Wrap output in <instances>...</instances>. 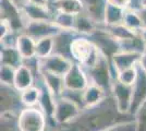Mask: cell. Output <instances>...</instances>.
Instances as JSON below:
<instances>
[{
    "instance_id": "obj_1",
    "label": "cell",
    "mask_w": 146,
    "mask_h": 131,
    "mask_svg": "<svg viewBox=\"0 0 146 131\" xmlns=\"http://www.w3.org/2000/svg\"><path fill=\"white\" fill-rule=\"evenodd\" d=\"M132 115L120 112L112 94H107L99 104L84 108L79 117L64 126L69 131H102L110 126L133 119Z\"/></svg>"
},
{
    "instance_id": "obj_2",
    "label": "cell",
    "mask_w": 146,
    "mask_h": 131,
    "mask_svg": "<svg viewBox=\"0 0 146 131\" xmlns=\"http://www.w3.org/2000/svg\"><path fill=\"white\" fill-rule=\"evenodd\" d=\"M90 83L98 85L107 93H111V87L115 80H117V71L112 67L111 60L99 53L96 63L91 68L85 70Z\"/></svg>"
},
{
    "instance_id": "obj_3",
    "label": "cell",
    "mask_w": 146,
    "mask_h": 131,
    "mask_svg": "<svg viewBox=\"0 0 146 131\" xmlns=\"http://www.w3.org/2000/svg\"><path fill=\"white\" fill-rule=\"evenodd\" d=\"M99 55V51L92 43V41L87 36L78 35L73 39L71 44V56L74 63H78L82 66V68H91L96 63Z\"/></svg>"
},
{
    "instance_id": "obj_4",
    "label": "cell",
    "mask_w": 146,
    "mask_h": 131,
    "mask_svg": "<svg viewBox=\"0 0 146 131\" xmlns=\"http://www.w3.org/2000/svg\"><path fill=\"white\" fill-rule=\"evenodd\" d=\"M18 127L20 131H46L48 120L38 106L24 107L18 115Z\"/></svg>"
},
{
    "instance_id": "obj_5",
    "label": "cell",
    "mask_w": 146,
    "mask_h": 131,
    "mask_svg": "<svg viewBox=\"0 0 146 131\" xmlns=\"http://www.w3.org/2000/svg\"><path fill=\"white\" fill-rule=\"evenodd\" d=\"M0 20L17 33H23L27 23L23 9L11 0H0Z\"/></svg>"
},
{
    "instance_id": "obj_6",
    "label": "cell",
    "mask_w": 146,
    "mask_h": 131,
    "mask_svg": "<svg viewBox=\"0 0 146 131\" xmlns=\"http://www.w3.org/2000/svg\"><path fill=\"white\" fill-rule=\"evenodd\" d=\"M87 37L95 45L98 51L110 60L117 53H119L121 50L119 41L115 36H112L104 26H98Z\"/></svg>"
},
{
    "instance_id": "obj_7",
    "label": "cell",
    "mask_w": 146,
    "mask_h": 131,
    "mask_svg": "<svg viewBox=\"0 0 146 131\" xmlns=\"http://www.w3.org/2000/svg\"><path fill=\"white\" fill-rule=\"evenodd\" d=\"M82 108L78 106L72 100H68L63 96L56 98V107L54 112V120L57 127L68 125L74 119L79 117Z\"/></svg>"
},
{
    "instance_id": "obj_8",
    "label": "cell",
    "mask_w": 146,
    "mask_h": 131,
    "mask_svg": "<svg viewBox=\"0 0 146 131\" xmlns=\"http://www.w3.org/2000/svg\"><path fill=\"white\" fill-rule=\"evenodd\" d=\"M60 31L62 30L54 21H27L23 33L37 42L45 37H52Z\"/></svg>"
},
{
    "instance_id": "obj_9",
    "label": "cell",
    "mask_w": 146,
    "mask_h": 131,
    "mask_svg": "<svg viewBox=\"0 0 146 131\" xmlns=\"http://www.w3.org/2000/svg\"><path fill=\"white\" fill-rule=\"evenodd\" d=\"M24 107L21 100V92L13 85L1 83V112H14L19 115Z\"/></svg>"
},
{
    "instance_id": "obj_10",
    "label": "cell",
    "mask_w": 146,
    "mask_h": 131,
    "mask_svg": "<svg viewBox=\"0 0 146 131\" xmlns=\"http://www.w3.org/2000/svg\"><path fill=\"white\" fill-rule=\"evenodd\" d=\"M111 94L116 100V104L120 112L125 115H131V105H132V85L123 84L118 80H115L111 87ZM133 116V115H132Z\"/></svg>"
},
{
    "instance_id": "obj_11",
    "label": "cell",
    "mask_w": 146,
    "mask_h": 131,
    "mask_svg": "<svg viewBox=\"0 0 146 131\" xmlns=\"http://www.w3.org/2000/svg\"><path fill=\"white\" fill-rule=\"evenodd\" d=\"M63 79H64L66 88H70V90L84 91L90 84V80L85 70L78 63H73L71 68L64 74Z\"/></svg>"
},
{
    "instance_id": "obj_12",
    "label": "cell",
    "mask_w": 146,
    "mask_h": 131,
    "mask_svg": "<svg viewBox=\"0 0 146 131\" xmlns=\"http://www.w3.org/2000/svg\"><path fill=\"white\" fill-rule=\"evenodd\" d=\"M74 61L67 57H63L57 54H51L50 56L40 59V70L52 72L56 74L63 75L69 71Z\"/></svg>"
},
{
    "instance_id": "obj_13",
    "label": "cell",
    "mask_w": 146,
    "mask_h": 131,
    "mask_svg": "<svg viewBox=\"0 0 146 131\" xmlns=\"http://www.w3.org/2000/svg\"><path fill=\"white\" fill-rule=\"evenodd\" d=\"M82 6V13L92 19L98 26H103L107 0H79Z\"/></svg>"
},
{
    "instance_id": "obj_14",
    "label": "cell",
    "mask_w": 146,
    "mask_h": 131,
    "mask_svg": "<svg viewBox=\"0 0 146 131\" xmlns=\"http://www.w3.org/2000/svg\"><path fill=\"white\" fill-rule=\"evenodd\" d=\"M132 105L130 114L133 115L139 109V107L146 100V72L137 63V78L132 85Z\"/></svg>"
},
{
    "instance_id": "obj_15",
    "label": "cell",
    "mask_w": 146,
    "mask_h": 131,
    "mask_svg": "<svg viewBox=\"0 0 146 131\" xmlns=\"http://www.w3.org/2000/svg\"><path fill=\"white\" fill-rule=\"evenodd\" d=\"M79 34L75 31H67L62 30L57 35L54 36V54L67 57L72 60L71 56V44L73 39ZM73 61V60H72Z\"/></svg>"
},
{
    "instance_id": "obj_16",
    "label": "cell",
    "mask_w": 146,
    "mask_h": 131,
    "mask_svg": "<svg viewBox=\"0 0 146 131\" xmlns=\"http://www.w3.org/2000/svg\"><path fill=\"white\" fill-rule=\"evenodd\" d=\"M40 81L43 82V84L50 91V93L57 97H60L63 91H64V79L63 75L56 74L52 72H48V71H44L40 70V74L37 78Z\"/></svg>"
},
{
    "instance_id": "obj_17",
    "label": "cell",
    "mask_w": 146,
    "mask_h": 131,
    "mask_svg": "<svg viewBox=\"0 0 146 131\" xmlns=\"http://www.w3.org/2000/svg\"><path fill=\"white\" fill-rule=\"evenodd\" d=\"M23 12L27 21H54L55 12L48 6L35 3H26L23 7Z\"/></svg>"
},
{
    "instance_id": "obj_18",
    "label": "cell",
    "mask_w": 146,
    "mask_h": 131,
    "mask_svg": "<svg viewBox=\"0 0 146 131\" xmlns=\"http://www.w3.org/2000/svg\"><path fill=\"white\" fill-rule=\"evenodd\" d=\"M142 54L139 53H131V51H123L120 50L119 53H117L115 56L111 59V63L115 70L118 72L127 70V69L133 68L135 67L141 59Z\"/></svg>"
},
{
    "instance_id": "obj_19",
    "label": "cell",
    "mask_w": 146,
    "mask_h": 131,
    "mask_svg": "<svg viewBox=\"0 0 146 131\" xmlns=\"http://www.w3.org/2000/svg\"><path fill=\"white\" fill-rule=\"evenodd\" d=\"M38 81L40 82L39 86L42 88V94H40V100H39V103H38V107L45 112L46 117H47V120L49 122H52L54 125V128L57 127L55 120H54V112H55V107H56V97L50 93L47 87L43 84V82L38 79Z\"/></svg>"
},
{
    "instance_id": "obj_20",
    "label": "cell",
    "mask_w": 146,
    "mask_h": 131,
    "mask_svg": "<svg viewBox=\"0 0 146 131\" xmlns=\"http://www.w3.org/2000/svg\"><path fill=\"white\" fill-rule=\"evenodd\" d=\"M34 82H35V75L33 74V72L27 67H25L24 65H21L17 69L13 86L18 91L22 92L25 88L34 85Z\"/></svg>"
},
{
    "instance_id": "obj_21",
    "label": "cell",
    "mask_w": 146,
    "mask_h": 131,
    "mask_svg": "<svg viewBox=\"0 0 146 131\" xmlns=\"http://www.w3.org/2000/svg\"><path fill=\"white\" fill-rule=\"evenodd\" d=\"M107 93L104 88L93 83H90L88 86L84 90V105L85 108L95 106L99 104L102 100L107 96Z\"/></svg>"
},
{
    "instance_id": "obj_22",
    "label": "cell",
    "mask_w": 146,
    "mask_h": 131,
    "mask_svg": "<svg viewBox=\"0 0 146 131\" xmlns=\"http://www.w3.org/2000/svg\"><path fill=\"white\" fill-rule=\"evenodd\" d=\"M23 63V57L17 47H1L0 49V65L11 66L18 69Z\"/></svg>"
},
{
    "instance_id": "obj_23",
    "label": "cell",
    "mask_w": 146,
    "mask_h": 131,
    "mask_svg": "<svg viewBox=\"0 0 146 131\" xmlns=\"http://www.w3.org/2000/svg\"><path fill=\"white\" fill-rule=\"evenodd\" d=\"M17 48L23 59L36 56V41L25 33H21L19 35Z\"/></svg>"
},
{
    "instance_id": "obj_24",
    "label": "cell",
    "mask_w": 146,
    "mask_h": 131,
    "mask_svg": "<svg viewBox=\"0 0 146 131\" xmlns=\"http://www.w3.org/2000/svg\"><path fill=\"white\" fill-rule=\"evenodd\" d=\"M125 9L120 8V7L113 6L107 2L106 11H105V21H104L103 26H108V25L120 24L123 22Z\"/></svg>"
},
{
    "instance_id": "obj_25",
    "label": "cell",
    "mask_w": 146,
    "mask_h": 131,
    "mask_svg": "<svg viewBox=\"0 0 146 131\" xmlns=\"http://www.w3.org/2000/svg\"><path fill=\"white\" fill-rule=\"evenodd\" d=\"M98 27V25L90 19L87 15L84 13H80L76 15V20H75V27L74 31L76 32L80 35H84V36H88L92 34Z\"/></svg>"
},
{
    "instance_id": "obj_26",
    "label": "cell",
    "mask_w": 146,
    "mask_h": 131,
    "mask_svg": "<svg viewBox=\"0 0 146 131\" xmlns=\"http://www.w3.org/2000/svg\"><path fill=\"white\" fill-rule=\"evenodd\" d=\"M42 88L39 85H32L25 88L21 92V100L25 107H34L38 106V103L40 100Z\"/></svg>"
},
{
    "instance_id": "obj_27",
    "label": "cell",
    "mask_w": 146,
    "mask_h": 131,
    "mask_svg": "<svg viewBox=\"0 0 146 131\" xmlns=\"http://www.w3.org/2000/svg\"><path fill=\"white\" fill-rule=\"evenodd\" d=\"M120 48L123 51H131V53H139L143 54L146 50V45L141 36V33H137L135 36L128 39H124L119 42Z\"/></svg>"
},
{
    "instance_id": "obj_28",
    "label": "cell",
    "mask_w": 146,
    "mask_h": 131,
    "mask_svg": "<svg viewBox=\"0 0 146 131\" xmlns=\"http://www.w3.org/2000/svg\"><path fill=\"white\" fill-rule=\"evenodd\" d=\"M76 15H78V14H72V13L57 11V12H55L54 22L60 27L61 30L74 31Z\"/></svg>"
},
{
    "instance_id": "obj_29",
    "label": "cell",
    "mask_w": 146,
    "mask_h": 131,
    "mask_svg": "<svg viewBox=\"0 0 146 131\" xmlns=\"http://www.w3.org/2000/svg\"><path fill=\"white\" fill-rule=\"evenodd\" d=\"M122 23L134 32H141V30L144 27L143 21L141 19L137 10H134L131 8L125 9V13H124V18H123Z\"/></svg>"
},
{
    "instance_id": "obj_30",
    "label": "cell",
    "mask_w": 146,
    "mask_h": 131,
    "mask_svg": "<svg viewBox=\"0 0 146 131\" xmlns=\"http://www.w3.org/2000/svg\"><path fill=\"white\" fill-rule=\"evenodd\" d=\"M104 27L109 32L112 36H115L119 42L133 37L137 33H140V32L132 31L131 29H129L128 26H125L123 23L115 24V25H108V26H104Z\"/></svg>"
},
{
    "instance_id": "obj_31",
    "label": "cell",
    "mask_w": 146,
    "mask_h": 131,
    "mask_svg": "<svg viewBox=\"0 0 146 131\" xmlns=\"http://www.w3.org/2000/svg\"><path fill=\"white\" fill-rule=\"evenodd\" d=\"M54 54V36L45 37L36 42V56L43 59Z\"/></svg>"
},
{
    "instance_id": "obj_32",
    "label": "cell",
    "mask_w": 146,
    "mask_h": 131,
    "mask_svg": "<svg viewBox=\"0 0 146 131\" xmlns=\"http://www.w3.org/2000/svg\"><path fill=\"white\" fill-rule=\"evenodd\" d=\"M1 131H20L18 127V114L1 112Z\"/></svg>"
},
{
    "instance_id": "obj_33",
    "label": "cell",
    "mask_w": 146,
    "mask_h": 131,
    "mask_svg": "<svg viewBox=\"0 0 146 131\" xmlns=\"http://www.w3.org/2000/svg\"><path fill=\"white\" fill-rule=\"evenodd\" d=\"M15 72H17V69L11 67V66L0 65V83L13 85Z\"/></svg>"
},
{
    "instance_id": "obj_34",
    "label": "cell",
    "mask_w": 146,
    "mask_h": 131,
    "mask_svg": "<svg viewBox=\"0 0 146 131\" xmlns=\"http://www.w3.org/2000/svg\"><path fill=\"white\" fill-rule=\"evenodd\" d=\"M136 78H137V65L133 68L118 72V75H117V80L127 85H133Z\"/></svg>"
},
{
    "instance_id": "obj_35",
    "label": "cell",
    "mask_w": 146,
    "mask_h": 131,
    "mask_svg": "<svg viewBox=\"0 0 146 131\" xmlns=\"http://www.w3.org/2000/svg\"><path fill=\"white\" fill-rule=\"evenodd\" d=\"M61 96L72 100L73 103H75L78 106L82 108V110L85 108V105H84V91H76V90L64 88V91H63V93H62Z\"/></svg>"
},
{
    "instance_id": "obj_36",
    "label": "cell",
    "mask_w": 146,
    "mask_h": 131,
    "mask_svg": "<svg viewBox=\"0 0 146 131\" xmlns=\"http://www.w3.org/2000/svg\"><path fill=\"white\" fill-rule=\"evenodd\" d=\"M134 120L136 122V131H146V100L135 112Z\"/></svg>"
},
{
    "instance_id": "obj_37",
    "label": "cell",
    "mask_w": 146,
    "mask_h": 131,
    "mask_svg": "<svg viewBox=\"0 0 146 131\" xmlns=\"http://www.w3.org/2000/svg\"><path fill=\"white\" fill-rule=\"evenodd\" d=\"M102 131H136V122L133 118L110 126Z\"/></svg>"
},
{
    "instance_id": "obj_38",
    "label": "cell",
    "mask_w": 146,
    "mask_h": 131,
    "mask_svg": "<svg viewBox=\"0 0 146 131\" xmlns=\"http://www.w3.org/2000/svg\"><path fill=\"white\" fill-rule=\"evenodd\" d=\"M20 34L21 33L10 31L9 33H7L5 36L0 37L1 38V47H17L18 38Z\"/></svg>"
},
{
    "instance_id": "obj_39",
    "label": "cell",
    "mask_w": 146,
    "mask_h": 131,
    "mask_svg": "<svg viewBox=\"0 0 146 131\" xmlns=\"http://www.w3.org/2000/svg\"><path fill=\"white\" fill-rule=\"evenodd\" d=\"M107 2L110 3V5L123 8V9H128V8L131 7L132 0H107Z\"/></svg>"
},
{
    "instance_id": "obj_40",
    "label": "cell",
    "mask_w": 146,
    "mask_h": 131,
    "mask_svg": "<svg viewBox=\"0 0 146 131\" xmlns=\"http://www.w3.org/2000/svg\"><path fill=\"white\" fill-rule=\"evenodd\" d=\"M139 66L146 72V50L142 54V56H141V59L140 61H139Z\"/></svg>"
},
{
    "instance_id": "obj_41",
    "label": "cell",
    "mask_w": 146,
    "mask_h": 131,
    "mask_svg": "<svg viewBox=\"0 0 146 131\" xmlns=\"http://www.w3.org/2000/svg\"><path fill=\"white\" fill-rule=\"evenodd\" d=\"M137 12H139L141 19H142V21H143V25H144V27H146V7L141 8L140 10H137Z\"/></svg>"
},
{
    "instance_id": "obj_42",
    "label": "cell",
    "mask_w": 146,
    "mask_h": 131,
    "mask_svg": "<svg viewBox=\"0 0 146 131\" xmlns=\"http://www.w3.org/2000/svg\"><path fill=\"white\" fill-rule=\"evenodd\" d=\"M11 1H13L15 5H18L20 8H22L23 9V7L26 5V3H29V0H11Z\"/></svg>"
},
{
    "instance_id": "obj_43",
    "label": "cell",
    "mask_w": 146,
    "mask_h": 131,
    "mask_svg": "<svg viewBox=\"0 0 146 131\" xmlns=\"http://www.w3.org/2000/svg\"><path fill=\"white\" fill-rule=\"evenodd\" d=\"M141 36H142V38H143V41H144V43H145L146 45V27H143L142 30H141Z\"/></svg>"
},
{
    "instance_id": "obj_44",
    "label": "cell",
    "mask_w": 146,
    "mask_h": 131,
    "mask_svg": "<svg viewBox=\"0 0 146 131\" xmlns=\"http://www.w3.org/2000/svg\"><path fill=\"white\" fill-rule=\"evenodd\" d=\"M136 1H137V0H132V3H131V7H130V8H132V7L134 6V3H135Z\"/></svg>"
}]
</instances>
